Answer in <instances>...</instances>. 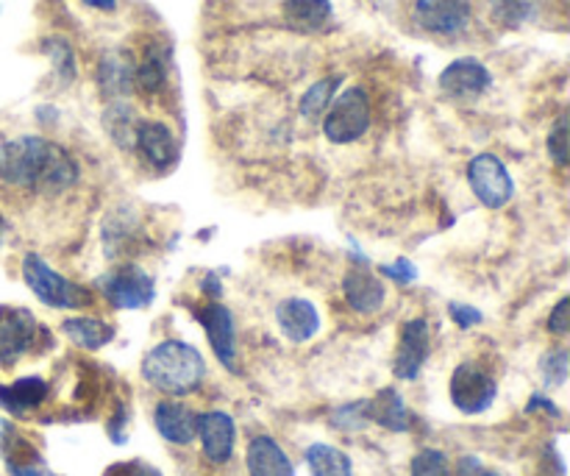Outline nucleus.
<instances>
[{"label":"nucleus","mask_w":570,"mask_h":476,"mask_svg":"<svg viewBox=\"0 0 570 476\" xmlns=\"http://www.w3.org/2000/svg\"><path fill=\"white\" fill-rule=\"evenodd\" d=\"M134 70L137 65L131 62L129 53H107L101 59V90L107 98H123L134 90Z\"/></svg>","instance_id":"412c9836"},{"label":"nucleus","mask_w":570,"mask_h":476,"mask_svg":"<svg viewBox=\"0 0 570 476\" xmlns=\"http://www.w3.org/2000/svg\"><path fill=\"white\" fill-rule=\"evenodd\" d=\"M42 53L51 59L53 73L62 81V87H68L76 79V53L70 42L62 40V37H51V40L42 42Z\"/></svg>","instance_id":"c85d7f7f"},{"label":"nucleus","mask_w":570,"mask_h":476,"mask_svg":"<svg viewBox=\"0 0 570 476\" xmlns=\"http://www.w3.org/2000/svg\"><path fill=\"white\" fill-rule=\"evenodd\" d=\"M134 148L157 170H168L176 162V157H179L173 131L164 123H159V120H142V123H137Z\"/></svg>","instance_id":"dca6fc26"},{"label":"nucleus","mask_w":570,"mask_h":476,"mask_svg":"<svg viewBox=\"0 0 570 476\" xmlns=\"http://www.w3.org/2000/svg\"><path fill=\"white\" fill-rule=\"evenodd\" d=\"M431 354V331L423 318H412L403 324L401 340H398L396 359H392V374L403 381H414L423 370L426 359Z\"/></svg>","instance_id":"9d476101"},{"label":"nucleus","mask_w":570,"mask_h":476,"mask_svg":"<svg viewBox=\"0 0 570 476\" xmlns=\"http://www.w3.org/2000/svg\"><path fill=\"white\" fill-rule=\"evenodd\" d=\"M470 0H418L414 3V23L429 34L451 37L470 26Z\"/></svg>","instance_id":"1a4fd4ad"},{"label":"nucleus","mask_w":570,"mask_h":476,"mask_svg":"<svg viewBox=\"0 0 570 476\" xmlns=\"http://www.w3.org/2000/svg\"><path fill=\"white\" fill-rule=\"evenodd\" d=\"M534 409H546L548 415H553V418H559L557 404H553L551 398H546V396H531V401H529V407H526V413H534Z\"/></svg>","instance_id":"a19ab883"},{"label":"nucleus","mask_w":570,"mask_h":476,"mask_svg":"<svg viewBox=\"0 0 570 476\" xmlns=\"http://www.w3.org/2000/svg\"><path fill=\"white\" fill-rule=\"evenodd\" d=\"M81 3H87L92 9H101V12H114L118 9V0H81Z\"/></svg>","instance_id":"79ce46f5"},{"label":"nucleus","mask_w":570,"mask_h":476,"mask_svg":"<svg viewBox=\"0 0 570 476\" xmlns=\"http://www.w3.org/2000/svg\"><path fill=\"white\" fill-rule=\"evenodd\" d=\"M412 476H451V465L440 448H423L414 454Z\"/></svg>","instance_id":"7c9ffc66"},{"label":"nucleus","mask_w":570,"mask_h":476,"mask_svg":"<svg viewBox=\"0 0 570 476\" xmlns=\"http://www.w3.org/2000/svg\"><path fill=\"white\" fill-rule=\"evenodd\" d=\"M568 115H559L557 123H553V129L548 131V140H546V148H548V157L553 159V162L559 165V168H564L568 165Z\"/></svg>","instance_id":"2f4dec72"},{"label":"nucleus","mask_w":570,"mask_h":476,"mask_svg":"<svg viewBox=\"0 0 570 476\" xmlns=\"http://www.w3.org/2000/svg\"><path fill=\"white\" fill-rule=\"evenodd\" d=\"M62 331L76 343V346L87 348V351H98L107 343H112L114 326L101 318H90V315H79V318H68L62 324Z\"/></svg>","instance_id":"4be33fe9"},{"label":"nucleus","mask_w":570,"mask_h":476,"mask_svg":"<svg viewBox=\"0 0 570 476\" xmlns=\"http://www.w3.org/2000/svg\"><path fill=\"white\" fill-rule=\"evenodd\" d=\"M284 20L296 31H323L331 20V0H284Z\"/></svg>","instance_id":"5701e85b"},{"label":"nucleus","mask_w":570,"mask_h":476,"mask_svg":"<svg viewBox=\"0 0 570 476\" xmlns=\"http://www.w3.org/2000/svg\"><path fill=\"white\" fill-rule=\"evenodd\" d=\"M153 424L159 435L173 446H190L198 437V413L181 401H159Z\"/></svg>","instance_id":"f3484780"},{"label":"nucleus","mask_w":570,"mask_h":476,"mask_svg":"<svg viewBox=\"0 0 570 476\" xmlns=\"http://www.w3.org/2000/svg\"><path fill=\"white\" fill-rule=\"evenodd\" d=\"M381 274L390 276V279L398 281V285H409V281L418 279V268H414V265L403 257L396 259L392 265H384V268H381Z\"/></svg>","instance_id":"c9c22d12"},{"label":"nucleus","mask_w":570,"mask_h":476,"mask_svg":"<svg viewBox=\"0 0 570 476\" xmlns=\"http://www.w3.org/2000/svg\"><path fill=\"white\" fill-rule=\"evenodd\" d=\"M340 76H329V79H320L314 81L312 87H309L307 92H303L301 98V115L307 120H320L323 118V112L329 109V103L334 101V92L337 87H340Z\"/></svg>","instance_id":"bb28decb"},{"label":"nucleus","mask_w":570,"mask_h":476,"mask_svg":"<svg viewBox=\"0 0 570 476\" xmlns=\"http://www.w3.org/2000/svg\"><path fill=\"white\" fill-rule=\"evenodd\" d=\"M492 18L507 29H520L537 14V0H490Z\"/></svg>","instance_id":"cd10ccee"},{"label":"nucleus","mask_w":570,"mask_h":476,"mask_svg":"<svg viewBox=\"0 0 570 476\" xmlns=\"http://www.w3.org/2000/svg\"><path fill=\"white\" fill-rule=\"evenodd\" d=\"M448 393H451V401L459 413L479 415L492 407L498 396V385L484 365L468 359V363L457 365V370L451 374Z\"/></svg>","instance_id":"423d86ee"},{"label":"nucleus","mask_w":570,"mask_h":476,"mask_svg":"<svg viewBox=\"0 0 570 476\" xmlns=\"http://www.w3.org/2000/svg\"><path fill=\"white\" fill-rule=\"evenodd\" d=\"M568 365H570V357L564 348H553V351L542 354L540 359L542 381H546L548 387H562L564 379H568Z\"/></svg>","instance_id":"c756f323"},{"label":"nucleus","mask_w":570,"mask_h":476,"mask_svg":"<svg viewBox=\"0 0 570 476\" xmlns=\"http://www.w3.org/2000/svg\"><path fill=\"white\" fill-rule=\"evenodd\" d=\"M246 465L251 476H296L292 459L270 435L253 437L246 454Z\"/></svg>","instance_id":"a211bd4d"},{"label":"nucleus","mask_w":570,"mask_h":476,"mask_svg":"<svg viewBox=\"0 0 570 476\" xmlns=\"http://www.w3.org/2000/svg\"><path fill=\"white\" fill-rule=\"evenodd\" d=\"M103 476H162V474H159V470L153 468V465L134 459V463L112 465V468H109Z\"/></svg>","instance_id":"e433bc0d"},{"label":"nucleus","mask_w":570,"mask_h":476,"mask_svg":"<svg viewBox=\"0 0 570 476\" xmlns=\"http://www.w3.org/2000/svg\"><path fill=\"white\" fill-rule=\"evenodd\" d=\"M142 376L148 385L168 396H187L203 385L207 363L201 351L184 340H162L142 357Z\"/></svg>","instance_id":"f03ea898"},{"label":"nucleus","mask_w":570,"mask_h":476,"mask_svg":"<svg viewBox=\"0 0 570 476\" xmlns=\"http://www.w3.org/2000/svg\"><path fill=\"white\" fill-rule=\"evenodd\" d=\"M479 476H498V474H492V470H481Z\"/></svg>","instance_id":"37998d69"},{"label":"nucleus","mask_w":570,"mask_h":476,"mask_svg":"<svg viewBox=\"0 0 570 476\" xmlns=\"http://www.w3.org/2000/svg\"><path fill=\"white\" fill-rule=\"evenodd\" d=\"M323 135L334 146H348L370 129V98L362 87H348L323 112Z\"/></svg>","instance_id":"20e7f679"},{"label":"nucleus","mask_w":570,"mask_h":476,"mask_svg":"<svg viewBox=\"0 0 570 476\" xmlns=\"http://www.w3.org/2000/svg\"><path fill=\"white\" fill-rule=\"evenodd\" d=\"M440 90L448 98H457V101H473L481 98L492 85V76L479 59H457V62L448 65L440 73Z\"/></svg>","instance_id":"f8f14e48"},{"label":"nucleus","mask_w":570,"mask_h":476,"mask_svg":"<svg viewBox=\"0 0 570 476\" xmlns=\"http://www.w3.org/2000/svg\"><path fill=\"white\" fill-rule=\"evenodd\" d=\"M198 437H201L203 454H207L209 463L214 465L229 463L237 443L234 418H231L229 413H223V409L198 413Z\"/></svg>","instance_id":"ddd939ff"},{"label":"nucleus","mask_w":570,"mask_h":476,"mask_svg":"<svg viewBox=\"0 0 570 476\" xmlns=\"http://www.w3.org/2000/svg\"><path fill=\"white\" fill-rule=\"evenodd\" d=\"M364 418L368 424H379L390 432H409L412 429V415L403 404L401 393L396 387H384L373 398L364 401Z\"/></svg>","instance_id":"6ab92c4d"},{"label":"nucleus","mask_w":570,"mask_h":476,"mask_svg":"<svg viewBox=\"0 0 570 476\" xmlns=\"http://www.w3.org/2000/svg\"><path fill=\"white\" fill-rule=\"evenodd\" d=\"M468 185L476 201L487 209H503L514 196V181L507 165L492 153H479L468 165Z\"/></svg>","instance_id":"0eeeda50"},{"label":"nucleus","mask_w":570,"mask_h":476,"mask_svg":"<svg viewBox=\"0 0 570 476\" xmlns=\"http://www.w3.org/2000/svg\"><path fill=\"white\" fill-rule=\"evenodd\" d=\"M126 420H129V413H126L123 404H118V413H114V418L109 420V437H112L114 443H126Z\"/></svg>","instance_id":"4c0bfd02"},{"label":"nucleus","mask_w":570,"mask_h":476,"mask_svg":"<svg viewBox=\"0 0 570 476\" xmlns=\"http://www.w3.org/2000/svg\"><path fill=\"white\" fill-rule=\"evenodd\" d=\"M276 324L290 343H309L320 331V313L309 298H284L276 307Z\"/></svg>","instance_id":"2eb2a0df"},{"label":"nucleus","mask_w":570,"mask_h":476,"mask_svg":"<svg viewBox=\"0 0 570 476\" xmlns=\"http://www.w3.org/2000/svg\"><path fill=\"white\" fill-rule=\"evenodd\" d=\"M48 398V381L40 376H23L12 385H0V407L7 413L26 418L29 413L40 409Z\"/></svg>","instance_id":"aec40b11"},{"label":"nucleus","mask_w":570,"mask_h":476,"mask_svg":"<svg viewBox=\"0 0 570 476\" xmlns=\"http://www.w3.org/2000/svg\"><path fill=\"white\" fill-rule=\"evenodd\" d=\"M548 331L557 337H564L570 331V298L562 296L557 301V307L548 315Z\"/></svg>","instance_id":"72a5a7b5"},{"label":"nucleus","mask_w":570,"mask_h":476,"mask_svg":"<svg viewBox=\"0 0 570 476\" xmlns=\"http://www.w3.org/2000/svg\"><path fill=\"white\" fill-rule=\"evenodd\" d=\"M342 292H346L348 307L359 315L379 313L387 301L384 281L376 274H370V268H362V265L348 268L346 279H342Z\"/></svg>","instance_id":"4468645a"},{"label":"nucleus","mask_w":570,"mask_h":476,"mask_svg":"<svg viewBox=\"0 0 570 476\" xmlns=\"http://www.w3.org/2000/svg\"><path fill=\"white\" fill-rule=\"evenodd\" d=\"M23 279L37 298L46 307L53 309H81L92 304V292L87 287L76 285L68 276L57 274L40 254H26Z\"/></svg>","instance_id":"7ed1b4c3"},{"label":"nucleus","mask_w":570,"mask_h":476,"mask_svg":"<svg viewBox=\"0 0 570 476\" xmlns=\"http://www.w3.org/2000/svg\"><path fill=\"white\" fill-rule=\"evenodd\" d=\"M307 465L312 476H353V463L342 448L314 443L307 448Z\"/></svg>","instance_id":"393cba45"},{"label":"nucleus","mask_w":570,"mask_h":476,"mask_svg":"<svg viewBox=\"0 0 570 476\" xmlns=\"http://www.w3.org/2000/svg\"><path fill=\"white\" fill-rule=\"evenodd\" d=\"M448 313H451L453 324H457L459 329H470V326H479L481 320H484V315H481L476 307H468V304L453 301L451 307H448Z\"/></svg>","instance_id":"f704fd0d"},{"label":"nucleus","mask_w":570,"mask_h":476,"mask_svg":"<svg viewBox=\"0 0 570 476\" xmlns=\"http://www.w3.org/2000/svg\"><path fill=\"white\" fill-rule=\"evenodd\" d=\"M196 318L198 324L207 329L209 346H212L214 357H218L229 370H237V329L231 309L212 301L207 304V307H198Z\"/></svg>","instance_id":"9b49d317"},{"label":"nucleus","mask_w":570,"mask_h":476,"mask_svg":"<svg viewBox=\"0 0 570 476\" xmlns=\"http://www.w3.org/2000/svg\"><path fill=\"white\" fill-rule=\"evenodd\" d=\"M96 287L114 309H146L157 298L153 276H148V270L137 268V265L109 270L96 281Z\"/></svg>","instance_id":"39448f33"},{"label":"nucleus","mask_w":570,"mask_h":476,"mask_svg":"<svg viewBox=\"0 0 570 476\" xmlns=\"http://www.w3.org/2000/svg\"><path fill=\"white\" fill-rule=\"evenodd\" d=\"M42 326L34 315L23 307H0V365L18 363L29 351H34Z\"/></svg>","instance_id":"6e6552de"},{"label":"nucleus","mask_w":570,"mask_h":476,"mask_svg":"<svg viewBox=\"0 0 570 476\" xmlns=\"http://www.w3.org/2000/svg\"><path fill=\"white\" fill-rule=\"evenodd\" d=\"M12 476H59L37 463H12Z\"/></svg>","instance_id":"58836bf2"},{"label":"nucleus","mask_w":570,"mask_h":476,"mask_svg":"<svg viewBox=\"0 0 570 476\" xmlns=\"http://www.w3.org/2000/svg\"><path fill=\"white\" fill-rule=\"evenodd\" d=\"M481 474V459L479 457H462L457 465V476H479Z\"/></svg>","instance_id":"ea45409f"},{"label":"nucleus","mask_w":570,"mask_h":476,"mask_svg":"<svg viewBox=\"0 0 570 476\" xmlns=\"http://www.w3.org/2000/svg\"><path fill=\"white\" fill-rule=\"evenodd\" d=\"M134 87L146 96H159L168 87V51L164 48H148L146 59L134 70Z\"/></svg>","instance_id":"b1692460"},{"label":"nucleus","mask_w":570,"mask_h":476,"mask_svg":"<svg viewBox=\"0 0 570 476\" xmlns=\"http://www.w3.org/2000/svg\"><path fill=\"white\" fill-rule=\"evenodd\" d=\"M0 181L37 196H62L79 181V165L46 137H18L0 146Z\"/></svg>","instance_id":"f257e3e1"},{"label":"nucleus","mask_w":570,"mask_h":476,"mask_svg":"<svg viewBox=\"0 0 570 476\" xmlns=\"http://www.w3.org/2000/svg\"><path fill=\"white\" fill-rule=\"evenodd\" d=\"M103 126H107L109 137H112L120 148H129V151L134 148L137 120H134V112H131L126 103L114 101L112 107L107 109V115H103Z\"/></svg>","instance_id":"a878e982"},{"label":"nucleus","mask_w":570,"mask_h":476,"mask_svg":"<svg viewBox=\"0 0 570 476\" xmlns=\"http://www.w3.org/2000/svg\"><path fill=\"white\" fill-rule=\"evenodd\" d=\"M331 424L342 432H357L362 429V426H368V418H364V401L342 404V407L334 409V415H331Z\"/></svg>","instance_id":"473e14b6"}]
</instances>
